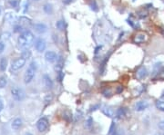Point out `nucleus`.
I'll list each match as a JSON object with an SVG mask.
<instances>
[{
	"instance_id": "1",
	"label": "nucleus",
	"mask_w": 164,
	"mask_h": 135,
	"mask_svg": "<svg viewBox=\"0 0 164 135\" xmlns=\"http://www.w3.org/2000/svg\"><path fill=\"white\" fill-rule=\"evenodd\" d=\"M18 45L21 48L27 49L32 45L34 42V35L29 30L24 31L18 37Z\"/></svg>"
},
{
	"instance_id": "2",
	"label": "nucleus",
	"mask_w": 164,
	"mask_h": 135,
	"mask_svg": "<svg viewBox=\"0 0 164 135\" xmlns=\"http://www.w3.org/2000/svg\"><path fill=\"white\" fill-rule=\"evenodd\" d=\"M36 70H37V64L35 62H32L28 65V68L27 69L25 75H24V82L26 83H29L33 80V78L35 77Z\"/></svg>"
},
{
	"instance_id": "3",
	"label": "nucleus",
	"mask_w": 164,
	"mask_h": 135,
	"mask_svg": "<svg viewBox=\"0 0 164 135\" xmlns=\"http://www.w3.org/2000/svg\"><path fill=\"white\" fill-rule=\"evenodd\" d=\"M11 94H12V97L14 98V100L17 101V102L23 101L25 99V96H26L24 91L18 87H13L11 89Z\"/></svg>"
},
{
	"instance_id": "4",
	"label": "nucleus",
	"mask_w": 164,
	"mask_h": 135,
	"mask_svg": "<svg viewBox=\"0 0 164 135\" xmlns=\"http://www.w3.org/2000/svg\"><path fill=\"white\" fill-rule=\"evenodd\" d=\"M26 59H24L23 57L20 58H18V59H16L13 63H12V65H11V70L12 71H18V70H19L21 69L25 64H26Z\"/></svg>"
},
{
	"instance_id": "5",
	"label": "nucleus",
	"mask_w": 164,
	"mask_h": 135,
	"mask_svg": "<svg viewBox=\"0 0 164 135\" xmlns=\"http://www.w3.org/2000/svg\"><path fill=\"white\" fill-rule=\"evenodd\" d=\"M37 128L38 130L40 132V133H43L45 132L47 128H48V122L46 118H41L37 122Z\"/></svg>"
},
{
	"instance_id": "6",
	"label": "nucleus",
	"mask_w": 164,
	"mask_h": 135,
	"mask_svg": "<svg viewBox=\"0 0 164 135\" xmlns=\"http://www.w3.org/2000/svg\"><path fill=\"white\" fill-rule=\"evenodd\" d=\"M47 47V44H46V41L44 39H38L35 43V48L38 52L39 53H42L43 51H45Z\"/></svg>"
},
{
	"instance_id": "7",
	"label": "nucleus",
	"mask_w": 164,
	"mask_h": 135,
	"mask_svg": "<svg viewBox=\"0 0 164 135\" xmlns=\"http://www.w3.org/2000/svg\"><path fill=\"white\" fill-rule=\"evenodd\" d=\"M45 59L46 61L49 62V63H53L55 62L56 60H58V56L55 52L53 51H47L46 54H45Z\"/></svg>"
},
{
	"instance_id": "8",
	"label": "nucleus",
	"mask_w": 164,
	"mask_h": 135,
	"mask_svg": "<svg viewBox=\"0 0 164 135\" xmlns=\"http://www.w3.org/2000/svg\"><path fill=\"white\" fill-rule=\"evenodd\" d=\"M34 28H35V31L38 33V34H44L47 32V25L43 23H38L36 25H34Z\"/></svg>"
},
{
	"instance_id": "9",
	"label": "nucleus",
	"mask_w": 164,
	"mask_h": 135,
	"mask_svg": "<svg viewBox=\"0 0 164 135\" xmlns=\"http://www.w3.org/2000/svg\"><path fill=\"white\" fill-rule=\"evenodd\" d=\"M146 38H147V36H146L145 34H143V33H139V34H137V35L134 37L133 43H134V44H142V43H144V42L146 41Z\"/></svg>"
},
{
	"instance_id": "10",
	"label": "nucleus",
	"mask_w": 164,
	"mask_h": 135,
	"mask_svg": "<svg viewBox=\"0 0 164 135\" xmlns=\"http://www.w3.org/2000/svg\"><path fill=\"white\" fill-rule=\"evenodd\" d=\"M148 106H149V103L146 101H140L135 104V110L137 112H141V111L146 110Z\"/></svg>"
},
{
	"instance_id": "11",
	"label": "nucleus",
	"mask_w": 164,
	"mask_h": 135,
	"mask_svg": "<svg viewBox=\"0 0 164 135\" xmlns=\"http://www.w3.org/2000/svg\"><path fill=\"white\" fill-rule=\"evenodd\" d=\"M43 81H44V85L47 89H51L53 87V82L51 80V78L49 77L47 75H45L43 77Z\"/></svg>"
},
{
	"instance_id": "12",
	"label": "nucleus",
	"mask_w": 164,
	"mask_h": 135,
	"mask_svg": "<svg viewBox=\"0 0 164 135\" xmlns=\"http://www.w3.org/2000/svg\"><path fill=\"white\" fill-rule=\"evenodd\" d=\"M147 75H148V71L145 67L140 68L139 71L137 72V77L139 78L140 80H142L144 78H146Z\"/></svg>"
},
{
	"instance_id": "13",
	"label": "nucleus",
	"mask_w": 164,
	"mask_h": 135,
	"mask_svg": "<svg viewBox=\"0 0 164 135\" xmlns=\"http://www.w3.org/2000/svg\"><path fill=\"white\" fill-rule=\"evenodd\" d=\"M11 126H12V128H13L15 131H18V130H19L21 127H22V120H21V119H19V118H17V119H15V120L13 121V122H12Z\"/></svg>"
},
{
	"instance_id": "14",
	"label": "nucleus",
	"mask_w": 164,
	"mask_h": 135,
	"mask_svg": "<svg viewBox=\"0 0 164 135\" xmlns=\"http://www.w3.org/2000/svg\"><path fill=\"white\" fill-rule=\"evenodd\" d=\"M162 63H157L154 67H153V72H152V75L155 76L157 75H159L160 73H162Z\"/></svg>"
},
{
	"instance_id": "15",
	"label": "nucleus",
	"mask_w": 164,
	"mask_h": 135,
	"mask_svg": "<svg viewBox=\"0 0 164 135\" xmlns=\"http://www.w3.org/2000/svg\"><path fill=\"white\" fill-rule=\"evenodd\" d=\"M127 115V109L126 108H119L117 113H116V116L117 118L119 119H121V118H124L125 116Z\"/></svg>"
},
{
	"instance_id": "16",
	"label": "nucleus",
	"mask_w": 164,
	"mask_h": 135,
	"mask_svg": "<svg viewBox=\"0 0 164 135\" xmlns=\"http://www.w3.org/2000/svg\"><path fill=\"white\" fill-rule=\"evenodd\" d=\"M7 67V59L5 57L0 59V71L5 72Z\"/></svg>"
},
{
	"instance_id": "17",
	"label": "nucleus",
	"mask_w": 164,
	"mask_h": 135,
	"mask_svg": "<svg viewBox=\"0 0 164 135\" xmlns=\"http://www.w3.org/2000/svg\"><path fill=\"white\" fill-rule=\"evenodd\" d=\"M101 111H102L103 114L106 116H108V117H113L114 116L113 110L111 108H109V107H103Z\"/></svg>"
},
{
	"instance_id": "18",
	"label": "nucleus",
	"mask_w": 164,
	"mask_h": 135,
	"mask_svg": "<svg viewBox=\"0 0 164 135\" xmlns=\"http://www.w3.org/2000/svg\"><path fill=\"white\" fill-rule=\"evenodd\" d=\"M62 68H63V60H62L61 57L58 58V61H57V64L55 66V71L57 73L62 71Z\"/></svg>"
},
{
	"instance_id": "19",
	"label": "nucleus",
	"mask_w": 164,
	"mask_h": 135,
	"mask_svg": "<svg viewBox=\"0 0 164 135\" xmlns=\"http://www.w3.org/2000/svg\"><path fill=\"white\" fill-rule=\"evenodd\" d=\"M43 9H44V12L47 15H50L53 12V7H52V5H50V4H46L44 6Z\"/></svg>"
},
{
	"instance_id": "20",
	"label": "nucleus",
	"mask_w": 164,
	"mask_h": 135,
	"mask_svg": "<svg viewBox=\"0 0 164 135\" xmlns=\"http://www.w3.org/2000/svg\"><path fill=\"white\" fill-rule=\"evenodd\" d=\"M56 27H57L59 31L64 30L65 27H66V23H65V21H64V20H59V21H58V22L56 23Z\"/></svg>"
},
{
	"instance_id": "21",
	"label": "nucleus",
	"mask_w": 164,
	"mask_h": 135,
	"mask_svg": "<svg viewBox=\"0 0 164 135\" xmlns=\"http://www.w3.org/2000/svg\"><path fill=\"white\" fill-rule=\"evenodd\" d=\"M155 105H156V107H157L158 110H160L162 112H164V102L161 101V100H158V101H156Z\"/></svg>"
},
{
	"instance_id": "22",
	"label": "nucleus",
	"mask_w": 164,
	"mask_h": 135,
	"mask_svg": "<svg viewBox=\"0 0 164 135\" xmlns=\"http://www.w3.org/2000/svg\"><path fill=\"white\" fill-rule=\"evenodd\" d=\"M31 24V20L27 18V17H21L20 18V25L22 26H27Z\"/></svg>"
},
{
	"instance_id": "23",
	"label": "nucleus",
	"mask_w": 164,
	"mask_h": 135,
	"mask_svg": "<svg viewBox=\"0 0 164 135\" xmlns=\"http://www.w3.org/2000/svg\"><path fill=\"white\" fill-rule=\"evenodd\" d=\"M7 83L6 78L5 76H0V88H4Z\"/></svg>"
},
{
	"instance_id": "24",
	"label": "nucleus",
	"mask_w": 164,
	"mask_h": 135,
	"mask_svg": "<svg viewBox=\"0 0 164 135\" xmlns=\"http://www.w3.org/2000/svg\"><path fill=\"white\" fill-rule=\"evenodd\" d=\"M31 56V52L29 51V50H25L23 53H22V56H21V57H23L24 59H28V58Z\"/></svg>"
},
{
	"instance_id": "25",
	"label": "nucleus",
	"mask_w": 164,
	"mask_h": 135,
	"mask_svg": "<svg viewBox=\"0 0 164 135\" xmlns=\"http://www.w3.org/2000/svg\"><path fill=\"white\" fill-rule=\"evenodd\" d=\"M102 94L105 97H110L112 95V92L109 88H106L105 90L102 91Z\"/></svg>"
},
{
	"instance_id": "26",
	"label": "nucleus",
	"mask_w": 164,
	"mask_h": 135,
	"mask_svg": "<svg viewBox=\"0 0 164 135\" xmlns=\"http://www.w3.org/2000/svg\"><path fill=\"white\" fill-rule=\"evenodd\" d=\"M90 7H91V10H93V11H95V12H97V11L99 10L98 5H97V2H96L95 0L92 1V3H91V5H90Z\"/></svg>"
},
{
	"instance_id": "27",
	"label": "nucleus",
	"mask_w": 164,
	"mask_h": 135,
	"mask_svg": "<svg viewBox=\"0 0 164 135\" xmlns=\"http://www.w3.org/2000/svg\"><path fill=\"white\" fill-rule=\"evenodd\" d=\"M109 59V56H107V57H105L104 59V61L102 62V64H101V65H100V72L103 74V72H104V70H105V67H106V63H107V60Z\"/></svg>"
},
{
	"instance_id": "28",
	"label": "nucleus",
	"mask_w": 164,
	"mask_h": 135,
	"mask_svg": "<svg viewBox=\"0 0 164 135\" xmlns=\"http://www.w3.org/2000/svg\"><path fill=\"white\" fill-rule=\"evenodd\" d=\"M9 6L13 8H16L18 6V0H10L9 1Z\"/></svg>"
},
{
	"instance_id": "29",
	"label": "nucleus",
	"mask_w": 164,
	"mask_h": 135,
	"mask_svg": "<svg viewBox=\"0 0 164 135\" xmlns=\"http://www.w3.org/2000/svg\"><path fill=\"white\" fill-rule=\"evenodd\" d=\"M92 123H93V121H92L91 119H88V121L85 122V127H86L87 129H89V128L92 126Z\"/></svg>"
},
{
	"instance_id": "30",
	"label": "nucleus",
	"mask_w": 164,
	"mask_h": 135,
	"mask_svg": "<svg viewBox=\"0 0 164 135\" xmlns=\"http://www.w3.org/2000/svg\"><path fill=\"white\" fill-rule=\"evenodd\" d=\"M6 20L8 21V22H10V23H12L13 21H15V17L12 16V14H7L6 17Z\"/></svg>"
},
{
	"instance_id": "31",
	"label": "nucleus",
	"mask_w": 164,
	"mask_h": 135,
	"mask_svg": "<svg viewBox=\"0 0 164 135\" xmlns=\"http://www.w3.org/2000/svg\"><path fill=\"white\" fill-rule=\"evenodd\" d=\"M115 130H116V124H115L114 122H112V124H111V126H110V129H109V135L112 134Z\"/></svg>"
},
{
	"instance_id": "32",
	"label": "nucleus",
	"mask_w": 164,
	"mask_h": 135,
	"mask_svg": "<svg viewBox=\"0 0 164 135\" xmlns=\"http://www.w3.org/2000/svg\"><path fill=\"white\" fill-rule=\"evenodd\" d=\"M9 37H10V34H8V33H5V34H3L2 36H1V41H5V40H7V39L9 38Z\"/></svg>"
},
{
	"instance_id": "33",
	"label": "nucleus",
	"mask_w": 164,
	"mask_h": 135,
	"mask_svg": "<svg viewBox=\"0 0 164 135\" xmlns=\"http://www.w3.org/2000/svg\"><path fill=\"white\" fill-rule=\"evenodd\" d=\"M111 135H123V132L121 129H117L116 128V130L114 131V133Z\"/></svg>"
},
{
	"instance_id": "34",
	"label": "nucleus",
	"mask_w": 164,
	"mask_h": 135,
	"mask_svg": "<svg viewBox=\"0 0 164 135\" xmlns=\"http://www.w3.org/2000/svg\"><path fill=\"white\" fill-rule=\"evenodd\" d=\"M4 50H5V44L3 41L0 40V54H2L4 52Z\"/></svg>"
},
{
	"instance_id": "35",
	"label": "nucleus",
	"mask_w": 164,
	"mask_h": 135,
	"mask_svg": "<svg viewBox=\"0 0 164 135\" xmlns=\"http://www.w3.org/2000/svg\"><path fill=\"white\" fill-rule=\"evenodd\" d=\"M58 78H59V82H62V80H63V78H64V73H63L62 71L58 73Z\"/></svg>"
},
{
	"instance_id": "36",
	"label": "nucleus",
	"mask_w": 164,
	"mask_h": 135,
	"mask_svg": "<svg viewBox=\"0 0 164 135\" xmlns=\"http://www.w3.org/2000/svg\"><path fill=\"white\" fill-rule=\"evenodd\" d=\"M159 128H160L161 130L164 131V121H162V122L159 123Z\"/></svg>"
},
{
	"instance_id": "37",
	"label": "nucleus",
	"mask_w": 164,
	"mask_h": 135,
	"mask_svg": "<svg viewBox=\"0 0 164 135\" xmlns=\"http://www.w3.org/2000/svg\"><path fill=\"white\" fill-rule=\"evenodd\" d=\"M3 109H4V102H3V100L0 98V113L2 112Z\"/></svg>"
},
{
	"instance_id": "38",
	"label": "nucleus",
	"mask_w": 164,
	"mask_h": 135,
	"mask_svg": "<svg viewBox=\"0 0 164 135\" xmlns=\"http://www.w3.org/2000/svg\"><path fill=\"white\" fill-rule=\"evenodd\" d=\"M72 1H73V0H62L63 4H65V5H69Z\"/></svg>"
},
{
	"instance_id": "39",
	"label": "nucleus",
	"mask_w": 164,
	"mask_h": 135,
	"mask_svg": "<svg viewBox=\"0 0 164 135\" xmlns=\"http://www.w3.org/2000/svg\"><path fill=\"white\" fill-rule=\"evenodd\" d=\"M122 86H119V87H118V90H117V94H121V93L122 92Z\"/></svg>"
},
{
	"instance_id": "40",
	"label": "nucleus",
	"mask_w": 164,
	"mask_h": 135,
	"mask_svg": "<svg viewBox=\"0 0 164 135\" xmlns=\"http://www.w3.org/2000/svg\"><path fill=\"white\" fill-rule=\"evenodd\" d=\"M161 75H162V77L164 78V67L162 68V73H161Z\"/></svg>"
},
{
	"instance_id": "41",
	"label": "nucleus",
	"mask_w": 164,
	"mask_h": 135,
	"mask_svg": "<svg viewBox=\"0 0 164 135\" xmlns=\"http://www.w3.org/2000/svg\"><path fill=\"white\" fill-rule=\"evenodd\" d=\"M26 135H33V134H31V133H27Z\"/></svg>"
},
{
	"instance_id": "42",
	"label": "nucleus",
	"mask_w": 164,
	"mask_h": 135,
	"mask_svg": "<svg viewBox=\"0 0 164 135\" xmlns=\"http://www.w3.org/2000/svg\"><path fill=\"white\" fill-rule=\"evenodd\" d=\"M0 14H1V7H0Z\"/></svg>"
},
{
	"instance_id": "43",
	"label": "nucleus",
	"mask_w": 164,
	"mask_h": 135,
	"mask_svg": "<svg viewBox=\"0 0 164 135\" xmlns=\"http://www.w3.org/2000/svg\"><path fill=\"white\" fill-rule=\"evenodd\" d=\"M35 1H39V0H35Z\"/></svg>"
},
{
	"instance_id": "44",
	"label": "nucleus",
	"mask_w": 164,
	"mask_h": 135,
	"mask_svg": "<svg viewBox=\"0 0 164 135\" xmlns=\"http://www.w3.org/2000/svg\"><path fill=\"white\" fill-rule=\"evenodd\" d=\"M163 135H164V134H163Z\"/></svg>"
}]
</instances>
